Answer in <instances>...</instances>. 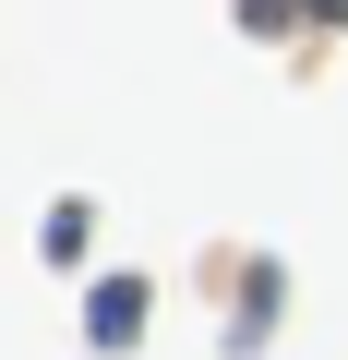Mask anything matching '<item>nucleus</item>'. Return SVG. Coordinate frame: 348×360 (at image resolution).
Segmentation results:
<instances>
[{"mask_svg": "<svg viewBox=\"0 0 348 360\" xmlns=\"http://www.w3.org/2000/svg\"><path fill=\"white\" fill-rule=\"evenodd\" d=\"M84 324H96V348H120V336H132V324H144V288H132V276H108V288H96V312H84Z\"/></svg>", "mask_w": 348, "mask_h": 360, "instance_id": "1", "label": "nucleus"}]
</instances>
